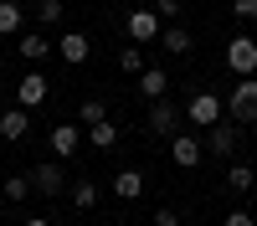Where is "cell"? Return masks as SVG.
Returning a JSON list of instances; mask_svg holds the SVG:
<instances>
[{
	"label": "cell",
	"instance_id": "5bb4252c",
	"mask_svg": "<svg viewBox=\"0 0 257 226\" xmlns=\"http://www.w3.org/2000/svg\"><path fill=\"white\" fill-rule=\"evenodd\" d=\"M113 195H118V200H139V195H144V175H139V170H118V175H113Z\"/></svg>",
	"mask_w": 257,
	"mask_h": 226
},
{
	"label": "cell",
	"instance_id": "4dcf8cb0",
	"mask_svg": "<svg viewBox=\"0 0 257 226\" xmlns=\"http://www.w3.org/2000/svg\"><path fill=\"white\" fill-rule=\"evenodd\" d=\"M0 67H6V52H0Z\"/></svg>",
	"mask_w": 257,
	"mask_h": 226
},
{
	"label": "cell",
	"instance_id": "3957f363",
	"mask_svg": "<svg viewBox=\"0 0 257 226\" xmlns=\"http://www.w3.org/2000/svg\"><path fill=\"white\" fill-rule=\"evenodd\" d=\"M221 108H226V98H216V93H196L185 103V113H190V123H201V129H216V118H221Z\"/></svg>",
	"mask_w": 257,
	"mask_h": 226
},
{
	"label": "cell",
	"instance_id": "7c38bea8",
	"mask_svg": "<svg viewBox=\"0 0 257 226\" xmlns=\"http://www.w3.org/2000/svg\"><path fill=\"white\" fill-rule=\"evenodd\" d=\"M26 129H31L26 108H6V113H0V139H26Z\"/></svg>",
	"mask_w": 257,
	"mask_h": 226
},
{
	"label": "cell",
	"instance_id": "ac0fdd59",
	"mask_svg": "<svg viewBox=\"0 0 257 226\" xmlns=\"http://www.w3.org/2000/svg\"><path fill=\"white\" fill-rule=\"evenodd\" d=\"M26 195H31V175H11L6 185H0V200H11V205L26 200Z\"/></svg>",
	"mask_w": 257,
	"mask_h": 226
},
{
	"label": "cell",
	"instance_id": "603a6c76",
	"mask_svg": "<svg viewBox=\"0 0 257 226\" xmlns=\"http://www.w3.org/2000/svg\"><path fill=\"white\" fill-rule=\"evenodd\" d=\"M62 16H67V11H62V0H36V21H41V26H57Z\"/></svg>",
	"mask_w": 257,
	"mask_h": 226
},
{
	"label": "cell",
	"instance_id": "4316f807",
	"mask_svg": "<svg viewBox=\"0 0 257 226\" xmlns=\"http://www.w3.org/2000/svg\"><path fill=\"white\" fill-rule=\"evenodd\" d=\"M226 226H257V216H252V211H231Z\"/></svg>",
	"mask_w": 257,
	"mask_h": 226
},
{
	"label": "cell",
	"instance_id": "ffe728a7",
	"mask_svg": "<svg viewBox=\"0 0 257 226\" xmlns=\"http://www.w3.org/2000/svg\"><path fill=\"white\" fill-rule=\"evenodd\" d=\"M47 52H52V41L41 36V31H31V36H21V57H31V62H41Z\"/></svg>",
	"mask_w": 257,
	"mask_h": 226
},
{
	"label": "cell",
	"instance_id": "277c9868",
	"mask_svg": "<svg viewBox=\"0 0 257 226\" xmlns=\"http://www.w3.org/2000/svg\"><path fill=\"white\" fill-rule=\"evenodd\" d=\"M31 190H36V195H62V190H67V175H62L57 159H47V164H36V170H31Z\"/></svg>",
	"mask_w": 257,
	"mask_h": 226
},
{
	"label": "cell",
	"instance_id": "8992f818",
	"mask_svg": "<svg viewBox=\"0 0 257 226\" xmlns=\"http://www.w3.org/2000/svg\"><path fill=\"white\" fill-rule=\"evenodd\" d=\"M237 144H242V134L231 129V123H216V129L206 134V144H201V149H211L216 159H231V154H237Z\"/></svg>",
	"mask_w": 257,
	"mask_h": 226
},
{
	"label": "cell",
	"instance_id": "ba28073f",
	"mask_svg": "<svg viewBox=\"0 0 257 226\" xmlns=\"http://www.w3.org/2000/svg\"><path fill=\"white\" fill-rule=\"evenodd\" d=\"M88 52H93V41L82 36V31H67V36L57 41V57H62V62H72V67H82V62H88Z\"/></svg>",
	"mask_w": 257,
	"mask_h": 226
},
{
	"label": "cell",
	"instance_id": "83f0119b",
	"mask_svg": "<svg viewBox=\"0 0 257 226\" xmlns=\"http://www.w3.org/2000/svg\"><path fill=\"white\" fill-rule=\"evenodd\" d=\"M155 16H180V0H155Z\"/></svg>",
	"mask_w": 257,
	"mask_h": 226
},
{
	"label": "cell",
	"instance_id": "8fae6325",
	"mask_svg": "<svg viewBox=\"0 0 257 226\" xmlns=\"http://www.w3.org/2000/svg\"><path fill=\"white\" fill-rule=\"evenodd\" d=\"M77 144H82V134H77V123H57V129H52V154H57V159H67V154H77Z\"/></svg>",
	"mask_w": 257,
	"mask_h": 226
},
{
	"label": "cell",
	"instance_id": "484cf974",
	"mask_svg": "<svg viewBox=\"0 0 257 226\" xmlns=\"http://www.w3.org/2000/svg\"><path fill=\"white\" fill-rule=\"evenodd\" d=\"M155 226H180V216L170 211V205H160V211H155Z\"/></svg>",
	"mask_w": 257,
	"mask_h": 226
},
{
	"label": "cell",
	"instance_id": "52a82bcc",
	"mask_svg": "<svg viewBox=\"0 0 257 226\" xmlns=\"http://www.w3.org/2000/svg\"><path fill=\"white\" fill-rule=\"evenodd\" d=\"M36 103H47V77H41V72H26V77H21V88H16V108H36Z\"/></svg>",
	"mask_w": 257,
	"mask_h": 226
},
{
	"label": "cell",
	"instance_id": "44dd1931",
	"mask_svg": "<svg viewBox=\"0 0 257 226\" xmlns=\"http://www.w3.org/2000/svg\"><path fill=\"white\" fill-rule=\"evenodd\" d=\"M77 118L88 123V129H93V123H108V103H103V98H88V103L77 108Z\"/></svg>",
	"mask_w": 257,
	"mask_h": 226
},
{
	"label": "cell",
	"instance_id": "6da1fadb",
	"mask_svg": "<svg viewBox=\"0 0 257 226\" xmlns=\"http://www.w3.org/2000/svg\"><path fill=\"white\" fill-rule=\"evenodd\" d=\"M226 113L237 123H257V77H242L237 82V93L226 98Z\"/></svg>",
	"mask_w": 257,
	"mask_h": 226
},
{
	"label": "cell",
	"instance_id": "9c48e42d",
	"mask_svg": "<svg viewBox=\"0 0 257 226\" xmlns=\"http://www.w3.org/2000/svg\"><path fill=\"white\" fill-rule=\"evenodd\" d=\"M170 149H175V164H180V170H196V164H201V139H190V134H175V139H170Z\"/></svg>",
	"mask_w": 257,
	"mask_h": 226
},
{
	"label": "cell",
	"instance_id": "cb8c5ba5",
	"mask_svg": "<svg viewBox=\"0 0 257 226\" xmlns=\"http://www.w3.org/2000/svg\"><path fill=\"white\" fill-rule=\"evenodd\" d=\"M93 144H98V149H113V144H118V129H113V123H93Z\"/></svg>",
	"mask_w": 257,
	"mask_h": 226
},
{
	"label": "cell",
	"instance_id": "2e32d148",
	"mask_svg": "<svg viewBox=\"0 0 257 226\" xmlns=\"http://www.w3.org/2000/svg\"><path fill=\"white\" fill-rule=\"evenodd\" d=\"M21 21H26V11H21L16 0H0V36H16Z\"/></svg>",
	"mask_w": 257,
	"mask_h": 226
},
{
	"label": "cell",
	"instance_id": "7a4b0ae2",
	"mask_svg": "<svg viewBox=\"0 0 257 226\" xmlns=\"http://www.w3.org/2000/svg\"><path fill=\"white\" fill-rule=\"evenodd\" d=\"M226 67L237 72V77H257V41L252 36H237L226 47Z\"/></svg>",
	"mask_w": 257,
	"mask_h": 226
},
{
	"label": "cell",
	"instance_id": "30bf717a",
	"mask_svg": "<svg viewBox=\"0 0 257 226\" xmlns=\"http://www.w3.org/2000/svg\"><path fill=\"white\" fill-rule=\"evenodd\" d=\"M139 93H144L149 103H160V98L170 93V72H165V67H144V72H139Z\"/></svg>",
	"mask_w": 257,
	"mask_h": 226
},
{
	"label": "cell",
	"instance_id": "d6986e66",
	"mask_svg": "<svg viewBox=\"0 0 257 226\" xmlns=\"http://www.w3.org/2000/svg\"><path fill=\"white\" fill-rule=\"evenodd\" d=\"M226 185H231V190H237V195H247L252 185H257V175H252V164H231V170H226Z\"/></svg>",
	"mask_w": 257,
	"mask_h": 226
},
{
	"label": "cell",
	"instance_id": "7402d4cb",
	"mask_svg": "<svg viewBox=\"0 0 257 226\" xmlns=\"http://www.w3.org/2000/svg\"><path fill=\"white\" fill-rule=\"evenodd\" d=\"M118 67H123L128 77H139V72L149 67V62H144V47H123V52H118Z\"/></svg>",
	"mask_w": 257,
	"mask_h": 226
},
{
	"label": "cell",
	"instance_id": "e0dca14e",
	"mask_svg": "<svg viewBox=\"0 0 257 226\" xmlns=\"http://www.w3.org/2000/svg\"><path fill=\"white\" fill-rule=\"evenodd\" d=\"M67 195H72V205H77V211H93V205H98V180H77Z\"/></svg>",
	"mask_w": 257,
	"mask_h": 226
},
{
	"label": "cell",
	"instance_id": "9a60e30c",
	"mask_svg": "<svg viewBox=\"0 0 257 226\" xmlns=\"http://www.w3.org/2000/svg\"><path fill=\"white\" fill-rule=\"evenodd\" d=\"M149 129H155V134H175V103H170V98L149 103Z\"/></svg>",
	"mask_w": 257,
	"mask_h": 226
},
{
	"label": "cell",
	"instance_id": "f1b7e54d",
	"mask_svg": "<svg viewBox=\"0 0 257 226\" xmlns=\"http://www.w3.org/2000/svg\"><path fill=\"white\" fill-rule=\"evenodd\" d=\"M26 226H57V221H26Z\"/></svg>",
	"mask_w": 257,
	"mask_h": 226
},
{
	"label": "cell",
	"instance_id": "d4e9b609",
	"mask_svg": "<svg viewBox=\"0 0 257 226\" xmlns=\"http://www.w3.org/2000/svg\"><path fill=\"white\" fill-rule=\"evenodd\" d=\"M231 16H237V21H252V16H257V0H237V6H231Z\"/></svg>",
	"mask_w": 257,
	"mask_h": 226
},
{
	"label": "cell",
	"instance_id": "f546056e",
	"mask_svg": "<svg viewBox=\"0 0 257 226\" xmlns=\"http://www.w3.org/2000/svg\"><path fill=\"white\" fill-rule=\"evenodd\" d=\"M0 221H6V200H0Z\"/></svg>",
	"mask_w": 257,
	"mask_h": 226
},
{
	"label": "cell",
	"instance_id": "5b68a950",
	"mask_svg": "<svg viewBox=\"0 0 257 226\" xmlns=\"http://www.w3.org/2000/svg\"><path fill=\"white\" fill-rule=\"evenodd\" d=\"M123 26H128V36H134V47H144V41H155V36L165 31L155 11H128V21H123Z\"/></svg>",
	"mask_w": 257,
	"mask_h": 226
},
{
	"label": "cell",
	"instance_id": "4fadbf2b",
	"mask_svg": "<svg viewBox=\"0 0 257 226\" xmlns=\"http://www.w3.org/2000/svg\"><path fill=\"white\" fill-rule=\"evenodd\" d=\"M160 47H165L170 57H185L190 47H196V36H190L185 26H165V31H160Z\"/></svg>",
	"mask_w": 257,
	"mask_h": 226
}]
</instances>
